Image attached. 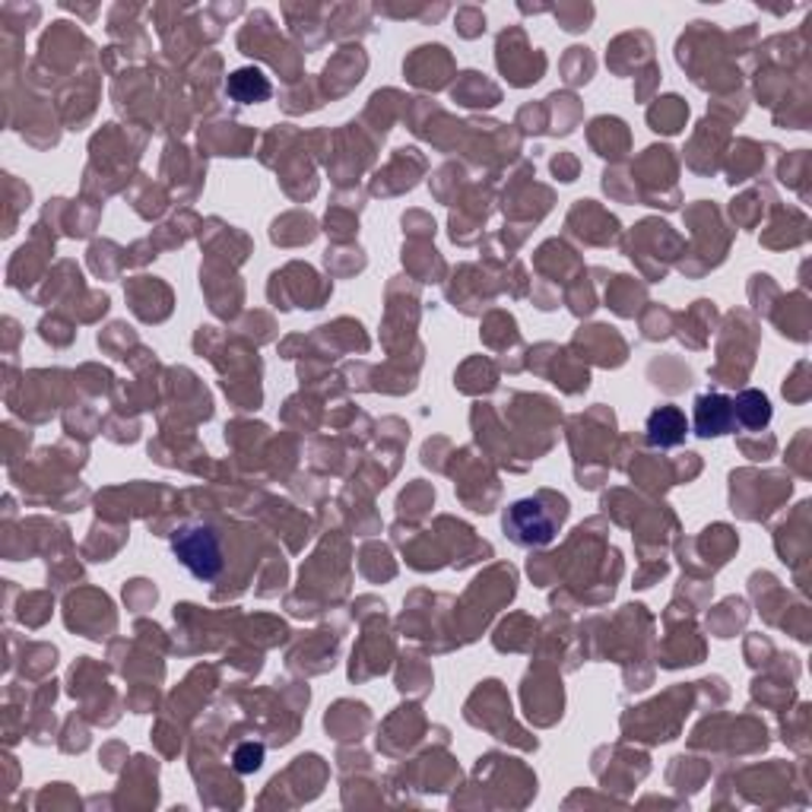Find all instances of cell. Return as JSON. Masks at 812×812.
<instances>
[{"mask_svg":"<svg viewBox=\"0 0 812 812\" xmlns=\"http://www.w3.org/2000/svg\"><path fill=\"white\" fill-rule=\"evenodd\" d=\"M171 549L178 561L200 581H216L223 575V543L213 527H203V524L181 527L171 540Z\"/></svg>","mask_w":812,"mask_h":812,"instance_id":"1","label":"cell"},{"mask_svg":"<svg viewBox=\"0 0 812 812\" xmlns=\"http://www.w3.org/2000/svg\"><path fill=\"white\" fill-rule=\"evenodd\" d=\"M502 527L508 540L518 546H549L559 533V521L540 499H521V502L508 504Z\"/></svg>","mask_w":812,"mask_h":812,"instance_id":"2","label":"cell"},{"mask_svg":"<svg viewBox=\"0 0 812 812\" xmlns=\"http://www.w3.org/2000/svg\"><path fill=\"white\" fill-rule=\"evenodd\" d=\"M692 429L699 438H721L736 429L733 420V397L727 393H699L696 397V416H692Z\"/></svg>","mask_w":812,"mask_h":812,"instance_id":"3","label":"cell"},{"mask_svg":"<svg viewBox=\"0 0 812 812\" xmlns=\"http://www.w3.org/2000/svg\"><path fill=\"white\" fill-rule=\"evenodd\" d=\"M686 432H689V422H686V413L672 403H664L657 407L650 416H647L645 435L650 448H676L686 442Z\"/></svg>","mask_w":812,"mask_h":812,"instance_id":"4","label":"cell"},{"mask_svg":"<svg viewBox=\"0 0 812 812\" xmlns=\"http://www.w3.org/2000/svg\"><path fill=\"white\" fill-rule=\"evenodd\" d=\"M775 416V410H771V400H768V393L756 391V388H746V391H739L733 397V420L739 422L743 429H765L768 422Z\"/></svg>","mask_w":812,"mask_h":812,"instance_id":"5","label":"cell"},{"mask_svg":"<svg viewBox=\"0 0 812 812\" xmlns=\"http://www.w3.org/2000/svg\"><path fill=\"white\" fill-rule=\"evenodd\" d=\"M225 92H229L235 102H242V105H254V102H267L274 89H270V80H267L260 70L242 67V70H235V74L229 77Z\"/></svg>","mask_w":812,"mask_h":812,"instance_id":"6","label":"cell"},{"mask_svg":"<svg viewBox=\"0 0 812 812\" xmlns=\"http://www.w3.org/2000/svg\"><path fill=\"white\" fill-rule=\"evenodd\" d=\"M232 761H235V771H238V775H252V771H257V768L264 765V746H260V743H242V746L235 749Z\"/></svg>","mask_w":812,"mask_h":812,"instance_id":"7","label":"cell"}]
</instances>
